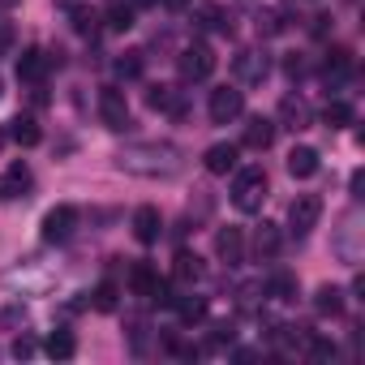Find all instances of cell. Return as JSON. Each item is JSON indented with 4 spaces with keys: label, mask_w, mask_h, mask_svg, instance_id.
<instances>
[{
    "label": "cell",
    "mask_w": 365,
    "mask_h": 365,
    "mask_svg": "<svg viewBox=\"0 0 365 365\" xmlns=\"http://www.w3.org/2000/svg\"><path fill=\"white\" fill-rule=\"evenodd\" d=\"M116 168L146 180H172L185 172V150L176 142H129L116 150Z\"/></svg>",
    "instance_id": "obj_1"
},
{
    "label": "cell",
    "mask_w": 365,
    "mask_h": 365,
    "mask_svg": "<svg viewBox=\"0 0 365 365\" xmlns=\"http://www.w3.org/2000/svg\"><path fill=\"white\" fill-rule=\"evenodd\" d=\"M267 190H271V180H267L262 168H232V207H237L241 215L262 211Z\"/></svg>",
    "instance_id": "obj_2"
},
{
    "label": "cell",
    "mask_w": 365,
    "mask_h": 365,
    "mask_svg": "<svg viewBox=\"0 0 365 365\" xmlns=\"http://www.w3.org/2000/svg\"><path fill=\"white\" fill-rule=\"evenodd\" d=\"M176 69H180V78L185 82H207L211 73H215V52H211V43H190V48H180V56H176Z\"/></svg>",
    "instance_id": "obj_3"
},
{
    "label": "cell",
    "mask_w": 365,
    "mask_h": 365,
    "mask_svg": "<svg viewBox=\"0 0 365 365\" xmlns=\"http://www.w3.org/2000/svg\"><path fill=\"white\" fill-rule=\"evenodd\" d=\"M318 215H322V198L318 194H301L292 207H288V232L297 241H305L314 228H318Z\"/></svg>",
    "instance_id": "obj_4"
},
{
    "label": "cell",
    "mask_w": 365,
    "mask_h": 365,
    "mask_svg": "<svg viewBox=\"0 0 365 365\" xmlns=\"http://www.w3.org/2000/svg\"><path fill=\"white\" fill-rule=\"evenodd\" d=\"M207 112H211L215 125H232V120L245 112V91H241V86H215Z\"/></svg>",
    "instance_id": "obj_5"
},
{
    "label": "cell",
    "mask_w": 365,
    "mask_h": 365,
    "mask_svg": "<svg viewBox=\"0 0 365 365\" xmlns=\"http://www.w3.org/2000/svg\"><path fill=\"white\" fill-rule=\"evenodd\" d=\"M99 116H103V129H112V133H125L133 120H129V103H125V91H116V86H103L99 91Z\"/></svg>",
    "instance_id": "obj_6"
},
{
    "label": "cell",
    "mask_w": 365,
    "mask_h": 365,
    "mask_svg": "<svg viewBox=\"0 0 365 365\" xmlns=\"http://www.w3.org/2000/svg\"><path fill=\"white\" fill-rule=\"evenodd\" d=\"M31 190H35V172L26 163H9L0 176V202H26Z\"/></svg>",
    "instance_id": "obj_7"
},
{
    "label": "cell",
    "mask_w": 365,
    "mask_h": 365,
    "mask_svg": "<svg viewBox=\"0 0 365 365\" xmlns=\"http://www.w3.org/2000/svg\"><path fill=\"white\" fill-rule=\"evenodd\" d=\"M335 254H339V262H348V267L361 262V211H356V207H352V211L344 215V224H339Z\"/></svg>",
    "instance_id": "obj_8"
},
{
    "label": "cell",
    "mask_w": 365,
    "mask_h": 365,
    "mask_svg": "<svg viewBox=\"0 0 365 365\" xmlns=\"http://www.w3.org/2000/svg\"><path fill=\"white\" fill-rule=\"evenodd\" d=\"M73 228H78V207H69V202H61V207H52V211L43 215V241H48V245L69 241Z\"/></svg>",
    "instance_id": "obj_9"
},
{
    "label": "cell",
    "mask_w": 365,
    "mask_h": 365,
    "mask_svg": "<svg viewBox=\"0 0 365 365\" xmlns=\"http://www.w3.org/2000/svg\"><path fill=\"white\" fill-rule=\"evenodd\" d=\"M129 288H133V292H138L142 301H159V305H172L168 288L159 284L155 267H146V262H133V271H129Z\"/></svg>",
    "instance_id": "obj_10"
},
{
    "label": "cell",
    "mask_w": 365,
    "mask_h": 365,
    "mask_svg": "<svg viewBox=\"0 0 365 365\" xmlns=\"http://www.w3.org/2000/svg\"><path fill=\"white\" fill-rule=\"evenodd\" d=\"M48 69H52V56L43 48H26L18 56V82H26V86H39L48 78Z\"/></svg>",
    "instance_id": "obj_11"
},
{
    "label": "cell",
    "mask_w": 365,
    "mask_h": 365,
    "mask_svg": "<svg viewBox=\"0 0 365 365\" xmlns=\"http://www.w3.org/2000/svg\"><path fill=\"white\" fill-rule=\"evenodd\" d=\"M267 73H271V61H267V52H258V48H245V52L237 56V78H241L245 86H258V82H267Z\"/></svg>",
    "instance_id": "obj_12"
},
{
    "label": "cell",
    "mask_w": 365,
    "mask_h": 365,
    "mask_svg": "<svg viewBox=\"0 0 365 365\" xmlns=\"http://www.w3.org/2000/svg\"><path fill=\"white\" fill-rule=\"evenodd\" d=\"M309 120H314V112H309V103H305L301 95H284V99H279V120H275V125L301 133V129H309Z\"/></svg>",
    "instance_id": "obj_13"
},
{
    "label": "cell",
    "mask_w": 365,
    "mask_h": 365,
    "mask_svg": "<svg viewBox=\"0 0 365 365\" xmlns=\"http://www.w3.org/2000/svg\"><path fill=\"white\" fill-rule=\"evenodd\" d=\"M237 159H241V146H232V142H215V146L202 155V163H207L211 176H228V172L237 168Z\"/></svg>",
    "instance_id": "obj_14"
},
{
    "label": "cell",
    "mask_w": 365,
    "mask_h": 365,
    "mask_svg": "<svg viewBox=\"0 0 365 365\" xmlns=\"http://www.w3.org/2000/svg\"><path fill=\"white\" fill-rule=\"evenodd\" d=\"M215 254L228 267H241L245 262V237H241V228H220L215 232Z\"/></svg>",
    "instance_id": "obj_15"
},
{
    "label": "cell",
    "mask_w": 365,
    "mask_h": 365,
    "mask_svg": "<svg viewBox=\"0 0 365 365\" xmlns=\"http://www.w3.org/2000/svg\"><path fill=\"white\" fill-rule=\"evenodd\" d=\"M146 103L155 108V112H163V116H185V95L180 91H172V86H150L146 91Z\"/></svg>",
    "instance_id": "obj_16"
},
{
    "label": "cell",
    "mask_w": 365,
    "mask_h": 365,
    "mask_svg": "<svg viewBox=\"0 0 365 365\" xmlns=\"http://www.w3.org/2000/svg\"><path fill=\"white\" fill-rule=\"evenodd\" d=\"M275 120H267V116H254L250 125H245V133H241V146H250V150H267L271 142H275Z\"/></svg>",
    "instance_id": "obj_17"
},
{
    "label": "cell",
    "mask_w": 365,
    "mask_h": 365,
    "mask_svg": "<svg viewBox=\"0 0 365 365\" xmlns=\"http://www.w3.org/2000/svg\"><path fill=\"white\" fill-rule=\"evenodd\" d=\"M159 232H163L159 211H155V207H138V211H133V237H138L142 245H155V241H159Z\"/></svg>",
    "instance_id": "obj_18"
},
{
    "label": "cell",
    "mask_w": 365,
    "mask_h": 365,
    "mask_svg": "<svg viewBox=\"0 0 365 365\" xmlns=\"http://www.w3.org/2000/svg\"><path fill=\"white\" fill-rule=\"evenodd\" d=\"M172 275H176V284H180V288H194V284H202L207 267H202V258H198V254H176Z\"/></svg>",
    "instance_id": "obj_19"
},
{
    "label": "cell",
    "mask_w": 365,
    "mask_h": 365,
    "mask_svg": "<svg viewBox=\"0 0 365 365\" xmlns=\"http://www.w3.org/2000/svg\"><path fill=\"white\" fill-rule=\"evenodd\" d=\"M279 245H284V237H279V228L262 220V224L254 228V254H258L262 262H271V258L279 254Z\"/></svg>",
    "instance_id": "obj_20"
},
{
    "label": "cell",
    "mask_w": 365,
    "mask_h": 365,
    "mask_svg": "<svg viewBox=\"0 0 365 365\" xmlns=\"http://www.w3.org/2000/svg\"><path fill=\"white\" fill-rule=\"evenodd\" d=\"M348 73H352V52H348V48H335V52H327V65H322V78H327V86H339Z\"/></svg>",
    "instance_id": "obj_21"
},
{
    "label": "cell",
    "mask_w": 365,
    "mask_h": 365,
    "mask_svg": "<svg viewBox=\"0 0 365 365\" xmlns=\"http://www.w3.org/2000/svg\"><path fill=\"white\" fill-rule=\"evenodd\" d=\"M288 172H292L297 180H309V176L318 172V150H314V146H292V150H288Z\"/></svg>",
    "instance_id": "obj_22"
},
{
    "label": "cell",
    "mask_w": 365,
    "mask_h": 365,
    "mask_svg": "<svg viewBox=\"0 0 365 365\" xmlns=\"http://www.w3.org/2000/svg\"><path fill=\"white\" fill-rule=\"evenodd\" d=\"M5 133H9L18 146H39V138H43V129H39V120H35V116H14Z\"/></svg>",
    "instance_id": "obj_23"
},
{
    "label": "cell",
    "mask_w": 365,
    "mask_h": 365,
    "mask_svg": "<svg viewBox=\"0 0 365 365\" xmlns=\"http://www.w3.org/2000/svg\"><path fill=\"white\" fill-rule=\"evenodd\" d=\"M43 352H48L52 361H69V356L78 352V339H73V331H69V327H56V331L48 335V344H43Z\"/></svg>",
    "instance_id": "obj_24"
},
{
    "label": "cell",
    "mask_w": 365,
    "mask_h": 365,
    "mask_svg": "<svg viewBox=\"0 0 365 365\" xmlns=\"http://www.w3.org/2000/svg\"><path fill=\"white\" fill-rule=\"evenodd\" d=\"M314 309H318L322 318H339V314H344V292H339L335 284H322V288L314 292Z\"/></svg>",
    "instance_id": "obj_25"
},
{
    "label": "cell",
    "mask_w": 365,
    "mask_h": 365,
    "mask_svg": "<svg viewBox=\"0 0 365 365\" xmlns=\"http://www.w3.org/2000/svg\"><path fill=\"white\" fill-rule=\"evenodd\" d=\"M198 26H202V31H215V35H232V18H228L220 5L198 9Z\"/></svg>",
    "instance_id": "obj_26"
},
{
    "label": "cell",
    "mask_w": 365,
    "mask_h": 365,
    "mask_svg": "<svg viewBox=\"0 0 365 365\" xmlns=\"http://www.w3.org/2000/svg\"><path fill=\"white\" fill-rule=\"evenodd\" d=\"M322 120H327V129H344V125H352V120H356V112H352V103L331 99V103L322 108Z\"/></svg>",
    "instance_id": "obj_27"
},
{
    "label": "cell",
    "mask_w": 365,
    "mask_h": 365,
    "mask_svg": "<svg viewBox=\"0 0 365 365\" xmlns=\"http://www.w3.org/2000/svg\"><path fill=\"white\" fill-rule=\"evenodd\" d=\"M267 297H271V301H297V279H292L288 271H275V275L267 279Z\"/></svg>",
    "instance_id": "obj_28"
},
{
    "label": "cell",
    "mask_w": 365,
    "mask_h": 365,
    "mask_svg": "<svg viewBox=\"0 0 365 365\" xmlns=\"http://www.w3.org/2000/svg\"><path fill=\"white\" fill-rule=\"evenodd\" d=\"M91 305H95L99 314H116V305H120V288H116L112 279H103V284L91 292Z\"/></svg>",
    "instance_id": "obj_29"
},
{
    "label": "cell",
    "mask_w": 365,
    "mask_h": 365,
    "mask_svg": "<svg viewBox=\"0 0 365 365\" xmlns=\"http://www.w3.org/2000/svg\"><path fill=\"white\" fill-rule=\"evenodd\" d=\"M172 305H176V314L185 318V322H202L207 318V297H172Z\"/></svg>",
    "instance_id": "obj_30"
},
{
    "label": "cell",
    "mask_w": 365,
    "mask_h": 365,
    "mask_svg": "<svg viewBox=\"0 0 365 365\" xmlns=\"http://www.w3.org/2000/svg\"><path fill=\"white\" fill-rule=\"evenodd\" d=\"M69 26H73L78 35H95V26H99V14H95L91 5H69Z\"/></svg>",
    "instance_id": "obj_31"
},
{
    "label": "cell",
    "mask_w": 365,
    "mask_h": 365,
    "mask_svg": "<svg viewBox=\"0 0 365 365\" xmlns=\"http://www.w3.org/2000/svg\"><path fill=\"white\" fill-rule=\"evenodd\" d=\"M133 18H138V9H133V5H112V9H108V26H112V31H120V35L133 26Z\"/></svg>",
    "instance_id": "obj_32"
},
{
    "label": "cell",
    "mask_w": 365,
    "mask_h": 365,
    "mask_svg": "<svg viewBox=\"0 0 365 365\" xmlns=\"http://www.w3.org/2000/svg\"><path fill=\"white\" fill-rule=\"evenodd\" d=\"M18 327H26V305L22 301L0 309V331H18Z\"/></svg>",
    "instance_id": "obj_33"
},
{
    "label": "cell",
    "mask_w": 365,
    "mask_h": 365,
    "mask_svg": "<svg viewBox=\"0 0 365 365\" xmlns=\"http://www.w3.org/2000/svg\"><path fill=\"white\" fill-rule=\"evenodd\" d=\"M116 78H142V52H125L116 61Z\"/></svg>",
    "instance_id": "obj_34"
},
{
    "label": "cell",
    "mask_w": 365,
    "mask_h": 365,
    "mask_svg": "<svg viewBox=\"0 0 365 365\" xmlns=\"http://www.w3.org/2000/svg\"><path fill=\"white\" fill-rule=\"evenodd\" d=\"M258 31H262V35H279V31H284V14H275V9L258 14Z\"/></svg>",
    "instance_id": "obj_35"
},
{
    "label": "cell",
    "mask_w": 365,
    "mask_h": 365,
    "mask_svg": "<svg viewBox=\"0 0 365 365\" xmlns=\"http://www.w3.org/2000/svg\"><path fill=\"white\" fill-rule=\"evenodd\" d=\"M9 352H14V356H18V361H31V356H35V352H39V344H35V339H31V335H18V339H14V348H9Z\"/></svg>",
    "instance_id": "obj_36"
},
{
    "label": "cell",
    "mask_w": 365,
    "mask_h": 365,
    "mask_svg": "<svg viewBox=\"0 0 365 365\" xmlns=\"http://www.w3.org/2000/svg\"><path fill=\"white\" fill-rule=\"evenodd\" d=\"M9 48H14V26H9V22H0V56H5Z\"/></svg>",
    "instance_id": "obj_37"
},
{
    "label": "cell",
    "mask_w": 365,
    "mask_h": 365,
    "mask_svg": "<svg viewBox=\"0 0 365 365\" xmlns=\"http://www.w3.org/2000/svg\"><path fill=\"white\" fill-rule=\"evenodd\" d=\"M14 5H22V0H0V9H14Z\"/></svg>",
    "instance_id": "obj_38"
},
{
    "label": "cell",
    "mask_w": 365,
    "mask_h": 365,
    "mask_svg": "<svg viewBox=\"0 0 365 365\" xmlns=\"http://www.w3.org/2000/svg\"><path fill=\"white\" fill-rule=\"evenodd\" d=\"M5 138H9V133H5V129H0V146H5Z\"/></svg>",
    "instance_id": "obj_39"
},
{
    "label": "cell",
    "mask_w": 365,
    "mask_h": 365,
    "mask_svg": "<svg viewBox=\"0 0 365 365\" xmlns=\"http://www.w3.org/2000/svg\"><path fill=\"white\" fill-rule=\"evenodd\" d=\"M0 95H5V82H0Z\"/></svg>",
    "instance_id": "obj_40"
}]
</instances>
